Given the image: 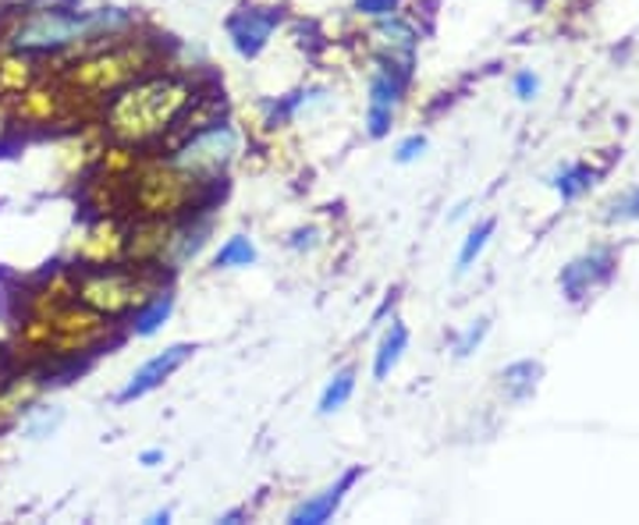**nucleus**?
I'll return each instance as SVG.
<instances>
[{
  "mask_svg": "<svg viewBox=\"0 0 639 525\" xmlns=\"http://www.w3.org/2000/svg\"><path fill=\"white\" fill-rule=\"evenodd\" d=\"M203 79L181 68H157L150 75L136 79L132 85L118 89L111 100L100 103V124L111 142L132 150L160 147V139L171 132L178 114L203 93Z\"/></svg>",
  "mask_w": 639,
  "mask_h": 525,
  "instance_id": "f257e3e1",
  "label": "nucleus"
},
{
  "mask_svg": "<svg viewBox=\"0 0 639 525\" xmlns=\"http://www.w3.org/2000/svg\"><path fill=\"white\" fill-rule=\"evenodd\" d=\"M157 68H163L160 43L128 32V36H118V40H107L93 50L79 53V58L61 71V85L68 89V100L103 103L111 100L118 89L132 85L136 79L150 75Z\"/></svg>",
  "mask_w": 639,
  "mask_h": 525,
  "instance_id": "f03ea898",
  "label": "nucleus"
},
{
  "mask_svg": "<svg viewBox=\"0 0 639 525\" xmlns=\"http://www.w3.org/2000/svg\"><path fill=\"white\" fill-rule=\"evenodd\" d=\"M217 192L221 185L199 181L171 157H146L128 178V213L157 216V221H192L213 203Z\"/></svg>",
  "mask_w": 639,
  "mask_h": 525,
  "instance_id": "7ed1b4c3",
  "label": "nucleus"
},
{
  "mask_svg": "<svg viewBox=\"0 0 639 525\" xmlns=\"http://www.w3.org/2000/svg\"><path fill=\"white\" fill-rule=\"evenodd\" d=\"M168 292V270L163 266H82L76 274V299L107 320H128L146 302Z\"/></svg>",
  "mask_w": 639,
  "mask_h": 525,
  "instance_id": "20e7f679",
  "label": "nucleus"
},
{
  "mask_svg": "<svg viewBox=\"0 0 639 525\" xmlns=\"http://www.w3.org/2000/svg\"><path fill=\"white\" fill-rule=\"evenodd\" d=\"M234 153H239V132H234L228 121H217V124H210L207 132L192 135L186 147H178L168 157L174 160L178 168H186L189 174H196L199 181L221 185V178L231 168Z\"/></svg>",
  "mask_w": 639,
  "mask_h": 525,
  "instance_id": "39448f33",
  "label": "nucleus"
},
{
  "mask_svg": "<svg viewBox=\"0 0 639 525\" xmlns=\"http://www.w3.org/2000/svg\"><path fill=\"white\" fill-rule=\"evenodd\" d=\"M192 352H196V345H189V341H178V345H168L163 352H157L153 359H146L142 366L132 376H128V384L121 387L118 405H132V402H139V397H146V394H153L157 387H163L192 359Z\"/></svg>",
  "mask_w": 639,
  "mask_h": 525,
  "instance_id": "423d86ee",
  "label": "nucleus"
},
{
  "mask_svg": "<svg viewBox=\"0 0 639 525\" xmlns=\"http://www.w3.org/2000/svg\"><path fill=\"white\" fill-rule=\"evenodd\" d=\"M406 82L409 75L398 71L391 64H380L373 75H370V103H367V129L373 139H383L391 132V121L395 111L401 103V93H406Z\"/></svg>",
  "mask_w": 639,
  "mask_h": 525,
  "instance_id": "0eeeda50",
  "label": "nucleus"
},
{
  "mask_svg": "<svg viewBox=\"0 0 639 525\" xmlns=\"http://www.w3.org/2000/svg\"><path fill=\"white\" fill-rule=\"evenodd\" d=\"M124 242H128V224L121 216H97L79 245V260H82V266L124 263Z\"/></svg>",
  "mask_w": 639,
  "mask_h": 525,
  "instance_id": "6e6552de",
  "label": "nucleus"
},
{
  "mask_svg": "<svg viewBox=\"0 0 639 525\" xmlns=\"http://www.w3.org/2000/svg\"><path fill=\"white\" fill-rule=\"evenodd\" d=\"M278 22H281L278 8H239L228 18V36L242 58H256V53L267 47L270 32L278 29Z\"/></svg>",
  "mask_w": 639,
  "mask_h": 525,
  "instance_id": "1a4fd4ad",
  "label": "nucleus"
},
{
  "mask_svg": "<svg viewBox=\"0 0 639 525\" xmlns=\"http://www.w3.org/2000/svg\"><path fill=\"white\" fill-rule=\"evenodd\" d=\"M608 277H611V252H590V256H582L561 270V287L572 302H579Z\"/></svg>",
  "mask_w": 639,
  "mask_h": 525,
  "instance_id": "9d476101",
  "label": "nucleus"
},
{
  "mask_svg": "<svg viewBox=\"0 0 639 525\" xmlns=\"http://www.w3.org/2000/svg\"><path fill=\"white\" fill-rule=\"evenodd\" d=\"M359 479V468H352V473H345L335 486H327V491H320L317 497H309L302 501L296 512L288 515L291 525H323V522H331L335 512L341 508V501H345V491Z\"/></svg>",
  "mask_w": 639,
  "mask_h": 525,
  "instance_id": "9b49d317",
  "label": "nucleus"
},
{
  "mask_svg": "<svg viewBox=\"0 0 639 525\" xmlns=\"http://www.w3.org/2000/svg\"><path fill=\"white\" fill-rule=\"evenodd\" d=\"M406 349H409V327L401 320H391V327L383 331L380 345L373 352V380H388L398 370V362H401V355H406Z\"/></svg>",
  "mask_w": 639,
  "mask_h": 525,
  "instance_id": "f8f14e48",
  "label": "nucleus"
},
{
  "mask_svg": "<svg viewBox=\"0 0 639 525\" xmlns=\"http://www.w3.org/2000/svg\"><path fill=\"white\" fill-rule=\"evenodd\" d=\"M171 313H174V299L168 292H160L157 299L146 302L142 310L132 313V334L136 337H153L163 327V323L171 320Z\"/></svg>",
  "mask_w": 639,
  "mask_h": 525,
  "instance_id": "ddd939ff",
  "label": "nucleus"
},
{
  "mask_svg": "<svg viewBox=\"0 0 639 525\" xmlns=\"http://www.w3.org/2000/svg\"><path fill=\"white\" fill-rule=\"evenodd\" d=\"M356 394V366L338 370L320 394V415H335L338 408L349 405V397Z\"/></svg>",
  "mask_w": 639,
  "mask_h": 525,
  "instance_id": "4468645a",
  "label": "nucleus"
},
{
  "mask_svg": "<svg viewBox=\"0 0 639 525\" xmlns=\"http://www.w3.org/2000/svg\"><path fill=\"white\" fill-rule=\"evenodd\" d=\"M256 260H260V252H256L252 239H246V234H234V239H228L213 256V263L221 270H242V266H252Z\"/></svg>",
  "mask_w": 639,
  "mask_h": 525,
  "instance_id": "2eb2a0df",
  "label": "nucleus"
},
{
  "mask_svg": "<svg viewBox=\"0 0 639 525\" xmlns=\"http://www.w3.org/2000/svg\"><path fill=\"white\" fill-rule=\"evenodd\" d=\"M537 376H540L537 362H516V366H508V370L501 373V380H505V391H508L511 402H522V397L533 394Z\"/></svg>",
  "mask_w": 639,
  "mask_h": 525,
  "instance_id": "dca6fc26",
  "label": "nucleus"
},
{
  "mask_svg": "<svg viewBox=\"0 0 639 525\" xmlns=\"http://www.w3.org/2000/svg\"><path fill=\"white\" fill-rule=\"evenodd\" d=\"M495 231H498V221H495V216H487V221H480L477 228L466 234V242H462V249H459V266H455L459 274H466V270L480 260V252L487 249L490 234H495Z\"/></svg>",
  "mask_w": 639,
  "mask_h": 525,
  "instance_id": "f3484780",
  "label": "nucleus"
},
{
  "mask_svg": "<svg viewBox=\"0 0 639 525\" xmlns=\"http://www.w3.org/2000/svg\"><path fill=\"white\" fill-rule=\"evenodd\" d=\"M551 185L561 192L565 203H572L576 195H582L590 185H593V171L587 164H572V168H565L551 178Z\"/></svg>",
  "mask_w": 639,
  "mask_h": 525,
  "instance_id": "a211bd4d",
  "label": "nucleus"
},
{
  "mask_svg": "<svg viewBox=\"0 0 639 525\" xmlns=\"http://www.w3.org/2000/svg\"><path fill=\"white\" fill-rule=\"evenodd\" d=\"M427 153V135H419V132H412V135H406L395 147V164H416L419 157Z\"/></svg>",
  "mask_w": 639,
  "mask_h": 525,
  "instance_id": "6ab92c4d",
  "label": "nucleus"
},
{
  "mask_svg": "<svg viewBox=\"0 0 639 525\" xmlns=\"http://www.w3.org/2000/svg\"><path fill=\"white\" fill-rule=\"evenodd\" d=\"M487 327H490L487 320H477V323H472V327H466V334H462L459 341H455V355L466 359V355L477 352V345L487 337Z\"/></svg>",
  "mask_w": 639,
  "mask_h": 525,
  "instance_id": "aec40b11",
  "label": "nucleus"
},
{
  "mask_svg": "<svg viewBox=\"0 0 639 525\" xmlns=\"http://www.w3.org/2000/svg\"><path fill=\"white\" fill-rule=\"evenodd\" d=\"M608 216H611V221H639V189H632L622 199H615Z\"/></svg>",
  "mask_w": 639,
  "mask_h": 525,
  "instance_id": "412c9836",
  "label": "nucleus"
},
{
  "mask_svg": "<svg viewBox=\"0 0 639 525\" xmlns=\"http://www.w3.org/2000/svg\"><path fill=\"white\" fill-rule=\"evenodd\" d=\"M401 0H356V11L367 14V18H383V14H395Z\"/></svg>",
  "mask_w": 639,
  "mask_h": 525,
  "instance_id": "4be33fe9",
  "label": "nucleus"
},
{
  "mask_svg": "<svg viewBox=\"0 0 639 525\" xmlns=\"http://www.w3.org/2000/svg\"><path fill=\"white\" fill-rule=\"evenodd\" d=\"M511 85H516V97H519V100H533V97L540 93V79L533 75V71H519Z\"/></svg>",
  "mask_w": 639,
  "mask_h": 525,
  "instance_id": "5701e85b",
  "label": "nucleus"
},
{
  "mask_svg": "<svg viewBox=\"0 0 639 525\" xmlns=\"http://www.w3.org/2000/svg\"><path fill=\"white\" fill-rule=\"evenodd\" d=\"M317 234H320L317 228H299L296 234H291V242H288V245L296 249V252H302V249H313V245H317Z\"/></svg>",
  "mask_w": 639,
  "mask_h": 525,
  "instance_id": "b1692460",
  "label": "nucleus"
},
{
  "mask_svg": "<svg viewBox=\"0 0 639 525\" xmlns=\"http://www.w3.org/2000/svg\"><path fill=\"white\" fill-rule=\"evenodd\" d=\"M163 462V451L160 447H146L142 455H139V465H146V468H153V465H160Z\"/></svg>",
  "mask_w": 639,
  "mask_h": 525,
  "instance_id": "393cba45",
  "label": "nucleus"
},
{
  "mask_svg": "<svg viewBox=\"0 0 639 525\" xmlns=\"http://www.w3.org/2000/svg\"><path fill=\"white\" fill-rule=\"evenodd\" d=\"M150 522H153V525H163V522H171V512H153V515H150Z\"/></svg>",
  "mask_w": 639,
  "mask_h": 525,
  "instance_id": "a878e982",
  "label": "nucleus"
}]
</instances>
